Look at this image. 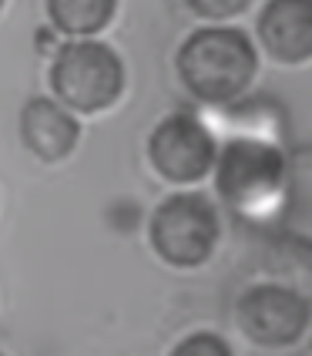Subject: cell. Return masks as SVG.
Returning <instances> with one entry per match:
<instances>
[{
	"instance_id": "6da1fadb",
	"label": "cell",
	"mask_w": 312,
	"mask_h": 356,
	"mask_svg": "<svg viewBox=\"0 0 312 356\" xmlns=\"http://www.w3.org/2000/svg\"><path fill=\"white\" fill-rule=\"evenodd\" d=\"M258 71V54L238 27H202L178 51V74L185 88L205 104L242 98Z\"/></svg>"
},
{
	"instance_id": "7a4b0ae2",
	"label": "cell",
	"mask_w": 312,
	"mask_h": 356,
	"mask_svg": "<svg viewBox=\"0 0 312 356\" xmlns=\"http://www.w3.org/2000/svg\"><path fill=\"white\" fill-rule=\"evenodd\" d=\"M51 88L74 111H101L121 95L124 64L101 40H71L54 58Z\"/></svg>"
},
{
	"instance_id": "3957f363",
	"label": "cell",
	"mask_w": 312,
	"mask_h": 356,
	"mask_svg": "<svg viewBox=\"0 0 312 356\" xmlns=\"http://www.w3.org/2000/svg\"><path fill=\"white\" fill-rule=\"evenodd\" d=\"M215 185L238 212L265 209L286 185V159L269 141L235 138L215 159Z\"/></svg>"
},
{
	"instance_id": "277c9868",
	"label": "cell",
	"mask_w": 312,
	"mask_h": 356,
	"mask_svg": "<svg viewBox=\"0 0 312 356\" xmlns=\"http://www.w3.org/2000/svg\"><path fill=\"white\" fill-rule=\"evenodd\" d=\"M151 245L168 266L195 269L218 245V212L205 195L181 192L165 198L151 216Z\"/></svg>"
},
{
	"instance_id": "5b68a950",
	"label": "cell",
	"mask_w": 312,
	"mask_h": 356,
	"mask_svg": "<svg viewBox=\"0 0 312 356\" xmlns=\"http://www.w3.org/2000/svg\"><path fill=\"white\" fill-rule=\"evenodd\" d=\"M312 316L309 299L286 282L252 286L238 299V326L258 346H289L306 333Z\"/></svg>"
},
{
	"instance_id": "8992f818",
	"label": "cell",
	"mask_w": 312,
	"mask_h": 356,
	"mask_svg": "<svg viewBox=\"0 0 312 356\" xmlns=\"http://www.w3.org/2000/svg\"><path fill=\"white\" fill-rule=\"evenodd\" d=\"M148 159L168 181H202L215 168V135L192 115H168L148 138Z\"/></svg>"
},
{
	"instance_id": "52a82bcc",
	"label": "cell",
	"mask_w": 312,
	"mask_h": 356,
	"mask_svg": "<svg viewBox=\"0 0 312 356\" xmlns=\"http://www.w3.org/2000/svg\"><path fill=\"white\" fill-rule=\"evenodd\" d=\"M258 38L282 64L312 58V0H269L258 14Z\"/></svg>"
},
{
	"instance_id": "ba28073f",
	"label": "cell",
	"mask_w": 312,
	"mask_h": 356,
	"mask_svg": "<svg viewBox=\"0 0 312 356\" xmlns=\"http://www.w3.org/2000/svg\"><path fill=\"white\" fill-rule=\"evenodd\" d=\"M20 138L44 161H60L74 152L81 124L54 98H31L20 111Z\"/></svg>"
},
{
	"instance_id": "9c48e42d",
	"label": "cell",
	"mask_w": 312,
	"mask_h": 356,
	"mask_svg": "<svg viewBox=\"0 0 312 356\" xmlns=\"http://www.w3.org/2000/svg\"><path fill=\"white\" fill-rule=\"evenodd\" d=\"M117 0H47V14L64 34H98L115 17Z\"/></svg>"
},
{
	"instance_id": "30bf717a",
	"label": "cell",
	"mask_w": 312,
	"mask_h": 356,
	"mask_svg": "<svg viewBox=\"0 0 312 356\" xmlns=\"http://www.w3.org/2000/svg\"><path fill=\"white\" fill-rule=\"evenodd\" d=\"M275 273L286 276V286L302 293V286L312 289V242L309 238H282L272 249Z\"/></svg>"
},
{
	"instance_id": "8fae6325",
	"label": "cell",
	"mask_w": 312,
	"mask_h": 356,
	"mask_svg": "<svg viewBox=\"0 0 312 356\" xmlns=\"http://www.w3.org/2000/svg\"><path fill=\"white\" fill-rule=\"evenodd\" d=\"M172 356H232V346L215 333H192L172 350Z\"/></svg>"
},
{
	"instance_id": "7c38bea8",
	"label": "cell",
	"mask_w": 312,
	"mask_h": 356,
	"mask_svg": "<svg viewBox=\"0 0 312 356\" xmlns=\"http://www.w3.org/2000/svg\"><path fill=\"white\" fill-rule=\"evenodd\" d=\"M188 10H195L198 17L205 20H225V17H235L249 7V0H185Z\"/></svg>"
},
{
	"instance_id": "4fadbf2b",
	"label": "cell",
	"mask_w": 312,
	"mask_h": 356,
	"mask_svg": "<svg viewBox=\"0 0 312 356\" xmlns=\"http://www.w3.org/2000/svg\"><path fill=\"white\" fill-rule=\"evenodd\" d=\"M0 10H3V0H0Z\"/></svg>"
}]
</instances>
